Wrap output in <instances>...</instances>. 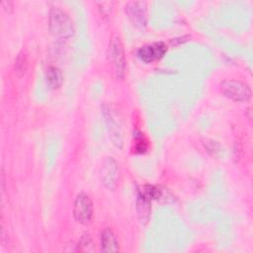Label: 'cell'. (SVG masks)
Wrapping results in <instances>:
<instances>
[{
    "instance_id": "obj_1",
    "label": "cell",
    "mask_w": 253,
    "mask_h": 253,
    "mask_svg": "<svg viewBox=\"0 0 253 253\" xmlns=\"http://www.w3.org/2000/svg\"><path fill=\"white\" fill-rule=\"evenodd\" d=\"M50 33L59 39H69L74 34V24L69 15L58 7H52L48 14Z\"/></svg>"
},
{
    "instance_id": "obj_2",
    "label": "cell",
    "mask_w": 253,
    "mask_h": 253,
    "mask_svg": "<svg viewBox=\"0 0 253 253\" xmlns=\"http://www.w3.org/2000/svg\"><path fill=\"white\" fill-rule=\"evenodd\" d=\"M220 91L226 98L235 102H248L251 98L250 87L235 79L223 80L220 84Z\"/></svg>"
},
{
    "instance_id": "obj_3",
    "label": "cell",
    "mask_w": 253,
    "mask_h": 253,
    "mask_svg": "<svg viewBox=\"0 0 253 253\" xmlns=\"http://www.w3.org/2000/svg\"><path fill=\"white\" fill-rule=\"evenodd\" d=\"M109 57L113 64L116 77L118 79L124 78L126 70V57L122 41L118 36L113 37L110 41Z\"/></svg>"
},
{
    "instance_id": "obj_4",
    "label": "cell",
    "mask_w": 253,
    "mask_h": 253,
    "mask_svg": "<svg viewBox=\"0 0 253 253\" xmlns=\"http://www.w3.org/2000/svg\"><path fill=\"white\" fill-rule=\"evenodd\" d=\"M102 113L105 118V122L107 124V127L113 143L118 148H122L124 144L123 129L120 120L118 119V116L113 112L112 108L108 105L102 106Z\"/></svg>"
},
{
    "instance_id": "obj_5",
    "label": "cell",
    "mask_w": 253,
    "mask_h": 253,
    "mask_svg": "<svg viewBox=\"0 0 253 253\" xmlns=\"http://www.w3.org/2000/svg\"><path fill=\"white\" fill-rule=\"evenodd\" d=\"M73 216L75 220L82 224H87L93 216V203L89 195L80 193L75 198L73 204Z\"/></svg>"
},
{
    "instance_id": "obj_6",
    "label": "cell",
    "mask_w": 253,
    "mask_h": 253,
    "mask_svg": "<svg viewBox=\"0 0 253 253\" xmlns=\"http://www.w3.org/2000/svg\"><path fill=\"white\" fill-rule=\"evenodd\" d=\"M100 179L104 186L114 191L118 185L119 179V165L113 157H107L100 169Z\"/></svg>"
},
{
    "instance_id": "obj_7",
    "label": "cell",
    "mask_w": 253,
    "mask_h": 253,
    "mask_svg": "<svg viewBox=\"0 0 253 253\" xmlns=\"http://www.w3.org/2000/svg\"><path fill=\"white\" fill-rule=\"evenodd\" d=\"M126 13L131 24L143 29L147 24V9L146 3L143 1H129L126 4Z\"/></svg>"
},
{
    "instance_id": "obj_8",
    "label": "cell",
    "mask_w": 253,
    "mask_h": 253,
    "mask_svg": "<svg viewBox=\"0 0 253 253\" xmlns=\"http://www.w3.org/2000/svg\"><path fill=\"white\" fill-rule=\"evenodd\" d=\"M166 51L167 46L165 45V43L159 42L145 44L139 47L137 50V56L141 61L145 63H150L157 59H160L165 54Z\"/></svg>"
},
{
    "instance_id": "obj_9",
    "label": "cell",
    "mask_w": 253,
    "mask_h": 253,
    "mask_svg": "<svg viewBox=\"0 0 253 253\" xmlns=\"http://www.w3.org/2000/svg\"><path fill=\"white\" fill-rule=\"evenodd\" d=\"M100 247L101 251L105 253L119 251V242L114 231L111 228H105L102 231L100 238Z\"/></svg>"
},
{
    "instance_id": "obj_10",
    "label": "cell",
    "mask_w": 253,
    "mask_h": 253,
    "mask_svg": "<svg viewBox=\"0 0 253 253\" xmlns=\"http://www.w3.org/2000/svg\"><path fill=\"white\" fill-rule=\"evenodd\" d=\"M150 203H151V201L146 196H144L140 192L138 193L137 201H136V209H137V213H138L139 219L143 223L147 222L149 219Z\"/></svg>"
},
{
    "instance_id": "obj_11",
    "label": "cell",
    "mask_w": 253,
    "mask_h": 253,
    "mask_svg": "<svg viewBox=\"0 0 253 253\" xmlns=\"http://www.w3.org/2000/svg\"><path fill=\"white\" fill-rule=\"evenodd\" d=\"M45 79H46V83L50 88L56 89L63 82V74L58 67L50 66L46 70Z\"/></svg>"
},
{
    "instance_id": "obj_12",
    "label": "cell",
    "mask_w": 253,
    "mask_h": 253,
    "mask_svg": "<svg viewBox=\"0 0 253 253\" xmlns=\"http://www.w3.org/2000/svg\"><path fill=\"white\" fill-rule=\"evenodd\" d=\"M27 67H28L27 55L24 51H21V52H19V54L17 55V58L15 60V71L19 76H21L26 72Z\"/></svg>"
},
{
    "instance_id": "obj_13",
    "label": "cell",
    "mask_w": 253,
    "mask_h": 253,
    "mask_svg": "<svg viewBox=\"0 0 253 253\" xmlns=\"http://www.w3.org/2000/svg\"><path fill=\"white\" fill-rule=\"evenodd\" d=\"M2 7L4 8V10L6 11V12H8V13H10V12H12V10H13V2H11V1H3L2 2Z\"/></svg>"
}]
</instances>
